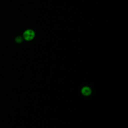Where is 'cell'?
I'll return each instance as SVG.
<instances>
[{"label":"cell","instance_id":"3","mask_svg":"<svg viewBox=\"0 0 128 128\" xmlns=\"http://www.w3.org/2000/svg\"><path fill=\"white\" fill-rule=\"evenodd\" d=\"M22 37L20 36H17L16 38V41L17 42H22Z\"/></svg>","mask_w":128,"mask_h":128},{"label":"cell","instance_id":"2","mask_svg":"<svg viewBox=\"0 0 128 128\" xmlns=\"http://www.w3.org/2000/svg\"><path fill=\"white\" fill-rule=\"evenodd\" d=\"M92 92L91 89L88 86H84L82 90V93L83 95L88 96Z\"/></svg>","mask_w":128,"mask_h":128},{"label":"cell","instance_id":"1","mask_svg":"<svg viewBox=\"0 0 128 128\" xmlns=\"http://www.w3.org/2000/svg\"><path fill=\"white\" fill-rule=\"evenodd\" d=\"M35 36V33L34 31L32 30L28 29L25 30L23 34V37L24 39L26 40H32Z\"/></svg>","mask_w":128,"mask_h":128}]
</instances>
